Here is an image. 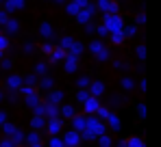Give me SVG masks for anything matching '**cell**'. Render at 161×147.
Returning a JSON list of instances; mask_svg holds the SVG:
<instances>
[{"label": "cell", "instance_id": "cell-1", "mask_svg": "<svg viewBox=\"0 0 161 147\" xmlns=\"http://www.w3.org/2000/svg\"><path fill=\"white\" fill-rule=\"evenodd\" d=\"M105 132H107V125H105V121H100L98 117H87V130L80 134L83 139H87V141H92V139H100V136H105Z\"/></svg>", "mask_w": 161, "mask_h": 147}, {"label": "cell", "instance_id": "cell-2", "mask_svg": "<svg viewBox=\"0 0 161 147\" xmlns=\"http://www.w3.org/2000/svg\"><path fill=\"white\" fill-rule=\"evenodd\" d=\"M103 24L107 26L109 35H115V33H124V20L118 15V13H109L103 15Z\"/></svg>", "mask_w": 161, "mask_h": 147}, {"label": "cell", "instance_id": "cell-3", "mask_svg": "<svg viewBox=\"0 0 161 147\" xmlns=\"http://www.w3.org/2000/svg\"><path fill=\"white\" fill-rule=\"evenodd\" d=\"M22 93L26 95V98H24V99H26V106H28V108H33V113H35V110L42 106V104H39V98L35 95V89H33V87H22Z\"/></svg>", "mask_w": 161, "mask_h": 147}, {"label": "cell", "instance_id": "cell-4", "mask_svg": "<svg viewBox=\"0 0 161 147\" xmlns=\"http://www.w3.org/2000/svg\"><path fill=\"white\" fill-rule=\"evenodd\" d=\"M94 13H96V4H89V7H85V9H80V13L76 15L79 24H83V26L92 24L89 20H92V15H94Z\"/></svg>", "mask_w": 161, "mask_h": 147}, {"label": "cell", "instance_id": "cell-5", "mask_svg": "<svg viewBox=\"0 0 161 147\" xmlns=\"http://www.w3.org/2000/svg\"><path fill=\"white\" fill-rule=\"evenodd\" d=\"M103 106H100V102L98 98H89L85 104H83V110H85V115L87 117H92V115H98V110H100Z\"/></svg>", "mask_w": 161, "mask_h": 147}, {"label": "cell", "instance_id": "cell-6", "mask_svg": "<svg viewBox=\"0 0 161 147\" xmlns=\"http://www.w3.org/2000/svg\"><path fill=\"white\" fill-rule=\"evenodd\" d=\"M80 141H83V136H80L79 132H74V130H70V132L63 134V143H65V147H79Z\"/></svg>", "mask_w": 161, "mask_h": 147}, {"label": "cell", "instance_id": "cell-7", "mask_svg": "<svg viewBox=\"0 0 161 147\" xmlns=\"http://www.w3.org/2000/svg\"><path fill=\"white\" fill-rule=\"evenodd\" d=\"M44 110H46L48 121L59 119V115H61V106H59V104H53V102H46V104H44Z\"/></svg>", "mask_w": 161, "mask_h": 147}, {"label": "cell", "instance_id": "cell-8", "mask_svg": "<svg viewBox=\"0 0 161 147\" xmlns=\"http://www.w3.org/2000/svg\"><path fill=\"white\" fill-rule=\"evenodd\" d=\"M96 7H98L100 11H105V15H109V13H118V11H120V9H118V2H113V0H98Z\"/></svg>", "mask_w": 161, "mask_h": 147}, {"label": "cell", "instance_id": "cell-9", "mask_svg": "<svg viewBox=\"0 0 161 147\" xmlns=\"http://www.w3.org/2000/svg\"><path fill=\"white\" fill-rule=\"evenodd\" d=\"M63 69L68 74H74L79 69V56H74V54H68L65 56V61H63Z\"/></svg>", "mask_w": 161, "mask_h": 147}, {"label": "cell", "instance_id": "cell-10", "mask_svg": "<svg viewBox=\"0 0 161 147\" xmlns=\"http://www.w3.org/2000/svg\"><path fill=\"white\" fill-rule=\"evenodd\" d=\"M72 130H74V132H79V134H83V132L87 130V117L76 115V117L72 119Z\"/></svg>", "mask_w": 161, "mask_h": 147}, {"label": "cell", "instance_id": "cell-11", "mask_svg": "<svg viewBox=\"0 0 161 147\" xmlns=\"http://www.w3.org/2000/svg\"><path fill=\"white\" fill-rule=\"evenodd\" d=\"M22 82H24V78L18 76V74H9V78H7V87L9 89H22Z\"/></svg>", "mask_w": 161, "mask_h": 147}, {"label": "cell", "instance_id": "cell-12", "mask_svg": "<svg viewBox=\"0 0 161 147\" xmlns=\"http://www.w3.org/2000/svg\"><path fill=\"white\" fill-rule=\"evenodd\" d=\"M89 93H92V98H100V95L105 93V84H103L100 80H94L92 87H89Z\"/></svg>", "mask_w": 161, "mask_h": 147}, {"label": "cell", "instance_id": "cell-13", "mask_svg": "<svg viewBox=\"0 0 161 147\" xmlns=\"http://www.w3.org/2000/svg\"><path fill=\"white\" fill-rule=\"evenodd\" d=\"M61 128H63V123L59 121V119H53V121H48L46 123V130L53 134V136H57L59 132H61Z\"/></svg>", "mask_w": 161, "mask_h": 147}, {"label": "cell", "instance_id": "cell-14", "mask_svg": "<svg viewBox=\"0 0 161 147\" xmlns=\"http://www.w3.org/2000/svg\"><path fill=\"white\" fill-rule=\"evenodd\" d=\"M65 56H68V52H65L63 48H59V46H57V48H54V52L50 54V61H53V63H59V61H65Z\"/></svg>", "mask_w": 161, "mask_h": 147}, {"label": "cell", "instance_id": "cell-15", "mask_svg": "<svg viewBox=\"0 0 161 147\" xmlns=\"http://www.w3.org/2000/svg\"><path fill=\"white\" fill-rule=\"evenodd\" d=\"M61 115L68 117V119H74V117H76V110H74L72 104H63V106H61Z\"/></svg>", "mask_w": 161, "mask_h": 147}, {"label": "cell", "instance_id": "cell-16", "mask_svg": "<svg viewBox=\"0 0 161 147\" xmlns=\"http://www.w3.org/2000/svg\"><path fill=\"white\" fill-rule=\"evenodd\" d=\"M24 7V0H7L4 2V11H15V9H22Z\"/></svg>", "mask_w": 161, "mask_h": 147}, {"label": "cell", "instance_id": "cell-17", "mask_svg": "<svg viewBox=\"0 0 161 147\" xmlns=\"http://www.w3.org/2000/svg\"><path fill=\"white\" fill-rule=\"evenodd\" d=\"M72 46H74V39H72L70 35H63V37H61V43H59V48H63L65 52H70V50H72Z\"/></svg>", "mask_w": 161, "mask_h": 147}, {"label": "cell", "instance_id": "cell-18", "mask_svg": "<svg viewBox=\"0 0 161 147\" xmlns=\"http://www.w3.org/2000/svg\"><path fill=\"white\" fill-rule=\"evenodd\" d=\"M65 13H68V15H74V18H76V15L80 13V7L76 4V2H72V0H70V2L65 4Z\"/></svg>", "mask_w": 161, "mask_h": 147}, {"label": "cell", "instance_id": "cell-19", "mask_svg": "<svg viewBox=\"0 0 161 147\" xmlns=\"http://www.w3.org/2000/svg\"><path fill=\"white\" fill-rule=\"evenodd\" d=\"M39 35H42V37H46V39H48V37H53V26L48 24V22H42V24H39Z\"/></svg>", "mask_w": 161, "mask_h": 147}, {"label": "cell", "instance_id": "cell-20", "mask_svg": "<svg viewBox=\"0 0 161 147\" xmlns=\"http://www.w3.org/2000/svg\"><path fill=\"white\" fill-rule=\"evenodd\" d=\"M46 119H44V117H39V115H35V117H33V119H31V125H33V128H35V130H42V128H46Z\"/></svg>", "mask_w": 161, "mask_h": 147}, {"label": "cell", "instance_id": "cell-21", "mask_svg": "<svg viewBox=\"0 0 161 147\" xmlns=\"http://www.w3.org/2000/svg\"><path fill=\"white\" fill-rule=\"evenodd\" d=\"M103 50H105V43H103V41H98V39H96V41H92V43H89V52H94V54H96V56H98V54H100V52H103Z\"/></svg>", "mask_w": 161, "mask_h": 147}, {"label": "cell", "instance_id": "cell-22", "mask_svg": "<svg viewBox=\"0 0 161 147\" xmlns=\"http://www.w3.org/2000/svg\"><path fill=\"white\" fill-rule=\"evenodd\" d=\"M89 98H92V93H89V89H79V91H76V99H79L80 104H85V102H87Z\"/></svg>", "mask_w": 161, "mask_h": 147}, {"label": "cell", "instance_id": "cell-23", "mask_svg": "<svg viewBox=\"0 0 161 147\" xmlns=\"http://www.w3.org/2000/svg\"><path fill=\"white\" fill-rule=\"evenodd\" d=\"M2 132L7 134V139H13V134L18 132V128H15L13 123H4V125H2Z\"/></svg>", "mask_w": 161, "mask_h": 147}, {"label": "cell", "instance_id": "cell-24", "mask_svg": "<svg viewBox=\"0 0 161 147\" xmlns=\"http://www.w3.org/2000/svg\"><path fill=\"white\" fill-rule=\"evenodd\" d=\"M83 52H85V46H83L80 41H74V46H72V50H70L68 54H74V56H80Z\"/></svg>", "mask_w": 161, "mask_h": 147}, {"label": "cell", "instance_id": "cell-25", "mask_svg": "<svg viewBox=\"0 0 161 147\" xmlns=\"http://www.w3.org/2000/svg\"><path fill=\"white\" fill-rule=\"evenodd\" d=\"M48 102H53V104H61V102H63V93H61V91H50Z\"/></svg>", "mask_w": 161, "mask_h": 147}, {"label": "cell", "instance_id": "cell-26", "mask_svg": "<svg viewBox=\"0 0 161 147\" xmlns=\"http://www.w3.org/2000/svg\"><path fill=\"white\" fill-rule=\"evenodd\" d=\"M126 145L129 147H146V143L139 136H131V139H126Z\"/></svg>", "mask_w": 161, "mask_h": 147}, {"label": "cell", "instance_id": "cell-27", "mask_svg": "<svg viewBox=\"0 0 161 147\" xmlns=\"http://www.w3.org/2000/svg\"><path fill=\"white\" fill-rule=\"evenodd\" d=\"M26 143H28L31 147L39 145V134H37V132H28V136H26Z\"/></svg>", "mask_w": 161, "mask_h": 147}, {"label": "cell", "instance_id": "cell-28", "mask_svg": "<svg viewBox=\"0 0 161 147\" xmlns=\"http://www.w3.org/2000/svg\"><path fill=\"white\" fill-rule=\"evenodd\" d=\"M109 125H111L113 130H120V125H122V121H120V117L111 113V117H109Z\"/></svg>", "mask_w": 161, "mask_h": 147}, {"label": "cell", "instance_id": "cell-29", "mask_svg": "<svg viewBox=\"0 0 161 147\" xmlns=\"http://www.w3.org/2000/svg\"><path fill=\"white\" fill-rule=\"evenodd\" d=\"M39 84H42V89H46V91H53V78H50V76H44Z\"/></svg>", "mask_w": 161, "mask_h": 147}, {"label": "cell", "instance_id": "cell-30", "mask_svg": "<svg viewBox=\"0 0 161 147\" xmlns=\"http://www.w3.org/2000/svg\"><path fill=\"white\" fill-rule=\"evenodd\" d=\"M4 28H7L9 33H18V30H20V24H18L15 20H9V22L4 24Z\"/></svg>", "mask_w": 161, "mask_h": 147}, {"label": "cell", "instance_id": "cell-31", "mask_svg": "<svg viewBox=\"0 0 161 147\" xmlns=\"http://www.w3.org/2000/svg\"><path fill=\"white\" fill-rule=\"evenodd\" d=\"M92 82H94V80H89L87 76H83V78H79V89H89Z\"/></svg>", "mask_w": 161, "mask_h": 147}, {"label": "cell", "instance_id": "cell-32", "mask_svg": "<svg viewBox=\"0 0 161 147\" xmlns=\"http://www.w3.org/2000/svg\"><path fill=\"white\" fill-rule=\"evenodd\" d=\"M39 50H42V54H48V56H50V54L54 52V46L46 41V43H42V48H39Z\"/></svg>", "mask_w": 161, "mask_h": 147}, {"label": "cell", "instance_id": "cell-33", "mask_svg": "<svg viewBox=\"0 0 161 147\" xmlns=\"http://www.w3.org/2000/svg\"><path fill=\"white\" fill-rule=\"evenodd\" d=\"M109 117H111V110H107V108L103 106V108L98 110V119H100V121H105V119H107V121H109Z\"/></svg>", "mask_w": 161, "mask_h": 147}, {"label": "cell", "instance_id": "cell-34", "mask_svg": "<svg viewBox=\"0 0 161 147\" xmlns=\"http://www.w3.org/2000/svg\"><path fill=\"white\" fill-rule=\"evenodd\" d=\"M98 143H100V147H111V145H113L111 136H107V134H105V136H100V139H98Z\"/></svg>", "mask_w": 161, "mask_h": 147}, {"label": "cell", "instance_id": "cell-35", "mask_svg": "<svg viewBox=\"0 0 161 147\" xmlns=\"http://www.w3.org/2000/svg\"><path fill=\"white\" fill-rule=\"evenodd\" d=\"M48 145H50V147H65V143H63V139H59V136H53Z\"/></svg>", "mask_w": 161, "mask_h": 147}, {"label": "cell", "instance_id": "cell-36", "mask_svg": "<svg viewBox=\"0 0 161 147\" xmlns=\"http://www.w3.org/2000/svg\"><path fill=\"white\" fill-rule=\"evenodd\" d=\"M46 72H48V65H46V63H37V67H35V74H37V76H44Z\"/></svg>", "mask_w": 161, "mask_h": 147}, {"label": "cell", "instance_id": "cell-37", "mask_svg": "<svg viewBox=\"0 0 161 147\" xmlns=\"http://www.w3.org/2000/svg\"><path fill=\"white\" fill-rule=\"evenodd\" d=\"M122 87L126 89V91H131L135 87V82H133V78H122Z\"/></svg>", "mask_w": 161, "mask_h": 147}, {"label": "cell", "instance_id": "cell-38", "mask_svg": "<svg viewBox=\"0 0 161 147\" xmlns=\"http://www.w3.org/2000/svg\"><path fill=\"white\" fill-rule=\"evenodd\" d=\"M124 37H126L124 33H115V35H111V41H113V43H122Z\"/></svg>", "mask_w": 161, "mask_h": 147}, {"label": "cell", "instance_id": "cell-39", "mask_svg": "<svg viewBox=\"0 0 161 147\" xmlns=\"http://www.w3.org/2000/svg\"><path fill=\"white\" fill-rule=\"evenodd\" d=\"M7 48H9V39H7V37L0 33V52H4Z\"/></svg>", "mask_w": 161, "mask_h": 147}, {"label": "cell", "instance_id": "cell-40", "mask_svg": "<svg viewBox=\"0 0 161 147\" xmlns=\"http://www.w3.org/2000/svg\"><path fill=\"white\" fill-rule=\"evenodd\" d=\"M24 139H26V136H24V134H22V132H20V130H18V132H15V134H13V139H11V141H13V143H15V145H18V143H22V141H24Z\"/></svg>", "mask_w": 161, "mask_h": 147}, {"label": "cell", "instance_id": "cell-41", "mask_svg": "<svg viewBox=\"0 0 161 147\" xmlns=\"http://www.w3.org/2000/svg\"><path fill=\"white\" fill-rule=\"evenodd\" d=\"M24 80H26V84H28V87H33V84H37V74H31V76H26Z\"/></svg>", "mask_w": 161, "mask_h": 147}, {"label": "cell", "instance_id": "cell-42", "mask_svg": "<svg viewBox=\"0 0 161 147\" xmlns=\"http://www.w3.org/2000/svg\"><path fill=\"white\" fill-rule=\"evenodd\" d=\"M124 35H126V37H135V35H137V26H126Z\"/></svg>", "mask_w": 161, "mask_h": 147}, {"label": "cell", "instance_id": "cell-43", "mask_svg": "<svg viewBox=\"0 0 161 147\" xmlns=\"http://www.w3.org/2000/svg\"><path fill=\"white\" fill-rule=\"evenodd\" d=\"M96 33H98L100 37H107V35H109V30H107V26H105V24H103V26H96Z\"/></svg>", "mask_w": 161, "mask_h": 147}, {"label": "cell", "instance_id": "cell-44", "mask_svg": "<svg viewBox=\"0 0 161 147\" xmlns=\"http://www.w3.org/2000/svg\"><path fill=\"white\" fill-rule=\"evenodd\" d=\"M135 52H137V56H139L142 61L146 58V46H137V50H135Z\"/></svg>", "mask_w": 161, "mask_h": 147}, {"label": "cell", "instance_id": "cell-45", "mask_svg": "<svg viewBox=\"0 0 161 147\" xmlns=\"http://www.w3.org/2000/svg\"><path fill=\"white\" fill-rule=\"evenodd\" d=\"M96 58H98V61H107V58H109V50L105 48L103 52H100V54H98V56H96Z\"/></svg>", "mask_w": 161, "mask_h": 147}, {"label": "cell", "instance_id": "cell-46", "mask_svg": "<svg viewBox=\"0 0 161 147\" xmlns=\"http://www.w3.org/2000/svg\"><path fill=\"white\" fill-rule=\"evenodd\" d=\"M9 20H11V18L7 15V11H0V24H7Z\"/></svg>", "mask_w": 161, "mask_h": 147}, {"label": "cell", "instance_id": "cell-47", "mask_svg": "<svg viewBox=\"0 0 161 147\" xmlns=\"http://www.w3.org/2000/svg\"><path fill=\"white\" fill-rule=\"evenodd\" d=\"M0 147H15V143L11 139H4V141H0Z\"/></svg>", "mask_w": 161, "mask_h": 147}, {"label": "cell", "instance_id": "cell-48", "mask_svg": "<svg viewBox=\"0 0 161 147\" xmlns=\"http://www.w3.org/2000/svg\"><path fill=\"white\" fill-rule=\"evenodd\" d=\"M72 2H76V4H79L80 9H85V7H89V4H92L89 0H72Z\"/></svg>", "mask_w": 161, "mask_h": 147}, {"label": "cell", "instance_id": "cell-49", "mask_svg": "<svg viewBox=\"0 0 161 147\" xmlns=\"http://www.w3.org/2000/svg\"><path fill=\"white\" fill-rule=\"evenodd\" d=\"M137 113H139L142 119H144V117H146V106H144V104H137Z\"/></svg>", "mask_w": 161, "mask_h": 147}, {"label": "cell", "instance_id": "cell-50", "mask_svg": "<svg viewBox=\"0 0 161 147\" xmlns=\"http://www.w3.org/2000/svg\"><path fill=\"white\" fill-rule=\"evenodd\" d=\"M33 50H35V46H33L31 41H28V43H24V52H26V54H31Z\"/></svg>", "mask_w": 161, "mask_h": 147}, {"label": "cell", "instance_id": "cell-51", "mask_svg": "<svg viewBox=\"0 0 161 147\" xmlns=\"http://www.w3.org/2000/svg\"><path fill=\"white\" fill-rule=\"evenodd\" d=\"M137 24H146V13H139L137 15Z\"/></svg>", "mask_w": 161, "mask_h": 147}, {"label": "cell", "instance_id": "cell-52", "mask_svg": "<svg viewBox=\"0 0 161 147\" xmlns=\"http://www.w3.org/2000/svg\"><path fill=\"white\" fill-rule=\"evenodd\" d=\"M11 63H13V61H9V58H4V61H2V63H0V65H2V67H4V69H11Z\"/></svg>", "mask_w": 161, "mask_h": 147}, {"label": "cell", "instance_id": "cell-53", "mask_svg": "<svg viewBox=\"0 0 161 147\" xmlns=\"http://www.w3.org/2000/svg\"><path fill=\"white\" fill-rule=\"evenodd\" d=\"M4 123H7V113L0 110V125H4Z\"/></svg>", "mask_w": 161, "mask_h": 147}, {"label": "cell", "instance_id": "cell-54", "mask_svg": "<svg viewBox=\"0 0 161 147\" xmlns=\"http://www.w3.org/2000/svg\"><path fill=\"white\" fill-rule=\"evenodd\" d=\"M85 30H87V33H94V30H96V26H94V24H87V26H85Z\"/></svg>", "mask_w": 161, "mask_h": 147}, {"label": "cell", "instance_id": "cell-55", "mask_svg": "<svg viewBox=\"0 0 161 147\" xmlns=\"http://www.w3.org/2000/svg\"><path fill=\"white\" fill-rule=\"evenodd\" d=\"M118 147H129V145H126V141H120V143H118Z\"/></svg>", "mask_w": 161, "mask_h": 147}, {"label": "cell", "instance_id": "cell-56", "mask_svg": "<svg viewBox=\"0 0 161 147\" xmlns=\"http://www.w3.org/2000/svg\"><path fill=\"white\" fill-rule=\"evenodd\" d=\"M0 61H2V52H0Z\"/></svg>", "mask_w": 161, "mask_h": 147}, {"label": "cell", "instance_id": "cell-57", "mask_svg": "<svg viewBox=\"0 0 161 147\" xmlns=\"http://www.w3.org/2000/svg\"><path fill=\"white\" fill-rule=\"evenodd\" d=\"M57 2H65V0H57Z\"/></svg>", "mask_w": 161, "mask_h": 147}, {"label": "cell", "instance_id": "cell-58", "mask_svg": "<svg viewBox=\"0 0 161 147\" xmlns=\"http://www.w3.org/2000/svg\"><path fill=\"white\" fill-rule=\"evenodd\" d=\"M0 102H2V93H0Z\"/></svg>", "mask_w": 161, "mask_h": 147}, {"label": "cell", "instance_id": "cell-59", "mask_svg": "<svg viewBox=\"0 0 161 147\" xmlns=\"http://www.w3.org/2000/svg\"><path fill=\"white\" fill-rule=\"evenodd\" d=\"M35 147H42V143H39V145H35Z\"/></svg>", "mask_w": 161, "mask_h": 147}, {"label": "cell", "instance_id": "cell-60", "mask_svg": "<svg viewBox=\"0 0 161 147\" xmlns=\"http://www.w3.org/2000/svg\"><path fill=\"white\" fill-rule=\"evenodd\" d=\"M0 2H7V0H0Z\"/></svg>", "mask_w": 161, "mask_h": 147}]
</instances>
